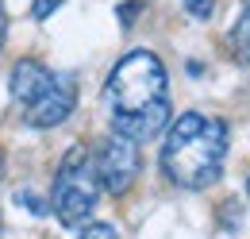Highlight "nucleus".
I'll use <instances>...</instances> for the list:
<instances>
[{"mask_svg": "<svg viewBox=\"0 0 250 239\" xmlns=\"http://www.w3.org/2000/svg\"><path fill=\"white\" fill-rule=\"evenodd\" d=\"M112 127L131 143H146L169 127V77L154 50H131L104 81Z\"/></svg>", "mask_w": 250, "mask_h": 239, "instance_id": "f257e3e1", "label": "nucleus"}, {"mask_svg": "<svg viewBox=\"0 0 250 239\" xmlns=\"http://www.w3.org/2000/svg\"><path fill=\"white\" fill-rule=\"evenodd\" d=\"M227 123L204 112H181L162 143V174L181 189H208L223 174Z\"/></svg>", "mask_w": 250, "mask_h": 239, "instance_id": "f03ea898", "label": "nucleus"}, {"mask_svg": "<svg viewBox=\"0 0 250 239\" xmlns=\"http://www.w3.org/2000/svg\"><path fill=\"white\" fill-rule=\"evenodd\" d=\"M100 197V181L93 174V162L81 147H73L62 158L58 174H54V189H50V209L65 228H81L96 209Z\"/></svg>", "mask_w": 250, "mask_h": 239, "instance_id": "7ed1b4c3", "label": "nucleus"}, {"mask_svg": "<svg viewBox=\"0 0 250 239\" xmlns=\"http://www.w3.org/2000/svg\"><path fill=\"white\" fill-rule=\"evenodd\" d=\"M139 166H143V158H139V143H131V139L116 135V131L96 147V158H93L96 181H100V189H108L112 197H120V193H127V189L135 185Z\"/></svg>", "mask_w": 250, "mask_h": 239, "instance_id": "20e7f679", "label": "nucleus"}, {"mask_svg": "<svg viewBox=\"0 0 250 239\" xmlns=\"http://www.w3.org/2000/svg\"><path fill=\"white\" fill-rule=\"evenodd\" d=\"M73 104H77V81H73V73H50V81L27 104V123L31 127H58L73 112Z\"/></svg>", "mask_w": 250, "mask_h": 239, "instance_id": "39448f33", "label": "nucleus"}, {"mask_svg": "<svg viewBox=\"0 0 250 239\" xmlns=\"http://www.w3.org/2000/svg\"><path fill=\"white\" fill-rule=\"evenodd\" d=\"M46 81H50V70H46L42 62H35V58H23L12 70V96H16L20 104H31Z\"/></svg>", "mask_w": 250, "mask_h": 239, "instance_id": "423d86ee", "label": "nucleus"}, {"mask_svg": "<svg viewBox=\"0 0 250 239\" xmlns=\"http://www.w3.org/2000/svg\"><path fill=\"white\" fill-rule=\"evenodd\" d=\"M231 54L235 62H250V0H243V8H239V20H235V27H231Z\"/></svg>", "mask_w": 250, "mask_h": 239, "instance_id": "0eeeda50", "label": "nucleus"}, {"mask_svg": "<svg viewBox=\"0 0 250 239\" xmlns=\"http://www.w3.org/2000/svg\"><path fill=\"white\" fill-rule=\"evenodd\" d=\"M188 16H196V20H208L212 12H216V0H185Z\"/></svg>", "mask_w": 250, "mask_h": 239, "instance_id": "6e6552de", "label": "nucleus"}, {"mask_svg": "<svg viewBox=\"0 0 250 239\" xmlns=\"http://www.w3.org/2000/svg\"><path fill=\"white\" fill-rule=\"evenodd\" d=\"M77 239H120V236H116V228H112V224H93V228H85Z\"/></svg>", "mask_w": 250, "mask_h": 239, "instance_id": "1a4fd4ad", "label": "nucleus"}, {"mask_svg": "<svg viewBox=\"0 0 250 239\" xmlns=\"http://www.w3.org/2000/svg\"><path fill=\"white\" fill-rule=\"evenodd\" d=\"M58 8H62V0H35V4H31V16H35V20H46V16L58 12Z\"/></svg>", "mask_w": 250, "mask_h": 239, "instance_id": "9d476101", "label": "nucleus"}, {"mask_svg": "<svg viewBox=\"0 0 250 239\" xmlns=\"http://www.w3.org/2000/svg\"><path fill=\"white\" fill-rule=\"evenodd\" d=\"M4 35H8V20H4V0H0V50H4Z\"/></svg>", "mask_w": 250, "mask_h": 239, "instance_id": "9b49d317", "label": "nucleus"}, {"mask_svg": "<svg viewBox=\"0 0 250 239\" xmlns=\"http://www.w3.org/2000/svg\"><path fill=\"white\" fill-rule=\"evenodd\" d=\"M0 174H4V150H0Z\"/></svg>", "mask_w": 250, "mask_h": 239, "instance_id": "f8f14e48", "label": "nucleus"}]
</instances>
